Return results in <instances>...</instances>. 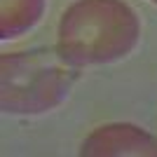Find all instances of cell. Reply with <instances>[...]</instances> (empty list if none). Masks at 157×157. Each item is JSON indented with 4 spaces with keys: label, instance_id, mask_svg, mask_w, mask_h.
<instances>
[{
    "label": "cell",
    "instance_id": "obj_2",
    "mask_svg": "<svg viewBox=\"0 0 157 157\" xmlns=\"http://www.w3.org/2000/svg\"><path fill=\"white\" fill-rule=\"evenodd\" d=\"M78 66L56 49L7 52L0 59V103L7 115H42L66 101Z\"/></svg>",
    "mask_w": 157,
    "mask_h": 157
},
{
    "label": "cell",
    "instance_id": "obj_3",
    "mask_svg": "<svg viewBox=\"0 0 157 157\" xmlns=\"http://www.w3.org/2000/svg\"><path fill=\"white\" fill-rule=\"evenodd\" d=\"M80 155L113 157V155H157V138L143 127L115 122L94 129L80 145Z\"/></svg>",
    "mask_w": 157,
    "mask_h": 157
},
{
    "label": "cell",
    "instance_id": "obj_4",
    "mask_svg": "<svg viewBox=\"0 0 157 157\" xmlns=\"http://www.w3.org/2000/svg\"><path fill=\"white\" fill-rule=\"evenodd\" d=\"M45 0H0V38L10 40L40 21Z\"/></svg>",
    "mask_w": 157,
    "mask_h": 157
},
{
    "label": "cell",
    "instance_id": "obj_1",
    "mask_svg": "<svg viewBox=\"0 0 157 157\" xmlns=\"http://www.w3.org/2000/svg\"><path fill=\"white\" fill-rule=\"evenodd\" d=\"M138 38V17L124 0H75L61 14L56 49L78 68L101 66L131 54Z\"/></svg>",
    "mask_w": 157,
    "mask_h": 157
},
{
    "label": "cell",
    "instance_id": "obj_5",
    "mask_svg": "<svg viewBox=\"0 0 157 157\" xmlns=\"http://www.w3.org/2000/svg\"><path fill=\"white\" fill-rule=\"evenodd\" d=\"M150 2H155V5H157V0H150Z\"/></svg>",
    "mask_w": 157,
    "mask_h": 157
}]
</instances>
